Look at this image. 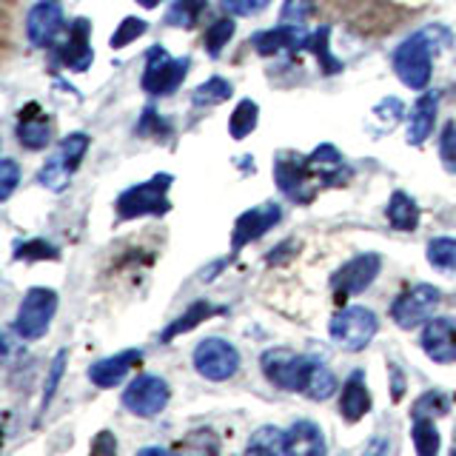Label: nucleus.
<instances>
[{
	"label": "nucleus",
	"instance_id": "obj_1",
	"mask_svg": "<svg viewBox=\"0 0 456 456\" xmlns=\"http://www.w3.org/2000/svg\"><path fill=\"white\" fill-rule=\"evenodd\" d=\"M445 32L448 28H442V26H428L422 32L411 35L408 40L399 43V49L394 52V71L408 89H413V92L428 89V83H431L434 52L445 49V46H439L436 37H442Z\"/></svg>",
	"mask_w": 456,
	"mask_h": 456
},
{
	"label": "nucleus",
	"instance_id": "obj_2",
	"mask_svg": "<svg viewBox=\"0 0 456 456\" xmlns=\"http://www.w3.org/2000/svg\"><path fill=\"white\" fill-rule=\"evenodd\" d=\"M260 365L271 385H277V388L289 394H305L320 362L305 354H294L289 348H271L263 354Z\"/></svg>",
	"mask_w": 456,
	"mask_h": 456
},
{
	"label": "nucleus",
	"instance_id": "obj_3",
	"mask_svg": "<svg viewBox=\"0 0 456 456\" xmlns=\"http://www.w3.org/2000/svg\"><path fill=\"white\" fill-rule=\"evenodd\" d=\"M168 189H171V175H154L146 183H137L118 197V214L123 220L149 217V214H166L171 208Z\"/></svg>",
	"mask_w": 456,
	"mask_h": 456
},
{
	"label": "nucleus",
	"instance_id": "obj_4",
	"mask_svg": "<svg viewBox=\"0 0 456 456\" xmlns=\"http://www.w3.org/2000/svg\"><path fill=\"white\" fill-rule=\"evenodd\" d=\"M328 331H331V339L342 351H362L370 346V339L377 337L379 331V320L377 314L370 308H362V305H348L342 308L337 317L328 325Z\"/></svg>",
	"mask_w": 456,
	"mask_h": 456
},
{
	"label": "nucleus",
	"instance_id": "obj_5",
	"mask_svg": "<svg viewBox=\"0 0 456 456\" xmlns=\"http://www.w3.org/2000/svg\"><path fill=\"white\" fill-rule=\"evenodd\" d=\"M189 57L183 61H175L163 46H154L146 54V69H142V77L140 86L142 92H149L154 97H166V94H175L180 89V83L189 75Z\"/></svg>",
	"mask_w": 456,
	"mask_h": 456
},
{
	"label": "nucleus",
	"instance_id": "obj_6",
	"mask_svg": "<svg viewBox=\"0 0 456 456\" xmlns=\"http://www.w3.org/2000/svg\"><path fill=\"white\" fill-rule=\"evenodd\" d=\"M54 311H57V294L52 289H28L23 303L18 308V317H14V331H18L20 339L26 342H35L43 334L49 331V325L54 320Z\"/></svg>",
	"mask_w": 456,
	"mask_h": 456
},
{
	"label": "nucleus",
	"instance_id": "obj_7",
	"mask_svg": "<svg viewBox=\"0 0 456 456\" xmlns=\"http://www.w3.org/2000/svg\"><path fill=\"white\" fill-rule=\"evenodd\" d=\"M194 368L203 379L225 382L240 370V351L220 337H208L194 348Z\"/></svg>",
	"mask_w": 456,
	"mask_h": 456
},
{
	"label": "nucleus",
	"instance_id": "obj_8",
	"mask_svg": "<svg viewBox=\"0 0 456 456\" xmlns=\"http://www.w3.org/2000/svg\"><path fill=\"white\" fill-rule=\"evenodd\" d=\"M274 180L277 189L294 200V203H311L317 194V171H314L308 157H277L274 163Z\"/></svg>",
	"mask_w": 456,
	"mask_h": 456
},
{
	"label": "nucleus",
	"instance_id": "obj_9",
	"mask_svg": "<svg viewBox=\"0 0 456 456\" xmlns=\"http://www.w3.org/2000/svg\"><path fill=\"white\" fill-rule=\"evenodd\" d=\"M439 289H434V285H428V282H419V285H413L411 291L405 294H399L394 299V305H391V320L399 325V328H405V331H411V328H417L422 322H428L434 317V311L439 305Z\"/></svg>",
	"mask_w": 456,
	"mask_h": 456
},
{
	"label": "nucleus",
	"instance_id": "obj_10",
	"mask_svg": "<svg viewBox=\"0 0 456 456\" xmlns=\"http://www.w3.org/2000/svg\"><path fill=\"white\" fill-rule=\"evenodd\" d=\"M168 399H171L168 382L154 374H140L137 379L128 382V388L123 391V405L142 419L157 417V413L168 405Z\"/></svg>",
	"mask_w": 456,
	"mask_h": 456
},
{
	"label": "nucleus",
	"instance_id": "obj_11",
	"mask_svg": "<svg viewBox=\"0 0 456 456\" xmlns=\"http://www.w3.org/2000/svg\"><path fill=\"white\" fill-rule=\"evenodd\" d=\"M379 268H382V256L379 254H374V251L356 254L354 260H348L331 277V289H334L337 299L356 297V294H362L365 289H370V282L377 280Z\"/></svg>",
	"mask_w": 456,
	"mask_h": 456
},
{
	"label": "nucleus",
	"instance_id": "obj_12",
	"mask_svg": "<svg viewBox=\"0 0 456 456\" xmlns=\"http://www.w3.org/2000/svg\"><path fill=\"white\" fill-rule=\"evenodd\" d=\"M63 32V6L61 0H40L26 14V37L32 46L46 49Z\"/></svg>",
	"mask_w": 456,
	"mask_h": 456
},
{
	"label": "nucleus",
	"instance_id": "obj_13",
	"mask_svg": "<svg viewBox=\"0 0 456 456\" xmlns=\"http://www.w3.org/2000/svg\"><path fill=\"white\" fill-rule=\"evenodd\" d=\"M280 217H282V208L277 203H265V206H256L246 214H240L234 223V234H232V254H240L242 246L260 240L268 228H274L280 223Z\"/></svg>",
	"mask_w": 456,
	"mask_h": 456
},
{
	"label": "nucleus",
	"instance_id": "obj_14",
	"mask_svg": "<svg viewBox=\"0 0 456 456\" xmlns=\"http://www.w3.org/2000/svg\"><path fill=\"white\" fill-rule=\"evenodd\" d=\"M422 351L428 360L439 365L456 362V320L453 317H434L422 328Z\"/></svg>",
	"mask_w": 456,
	"mask_h": 456
},
{
	"label": "nucleus",
	"instance_id": "obj_15",
	"mask_svg": "<svg viewBox=\"0 0 456 456\" xmlns=\"http://www.w3.org/2000/svg\"><path fill=\"white\" fill-rule=\"evenodd\" d=\"M251 43H254L256 54L271 57V54H282V52H297V49H303L305 43H308V35H305L303 23H289V20H282L280 26L268 28V32H256Z\"/></svg>",
	"mask_w": 456,
	"mask_h": 456
},
{
	"label": "nucleus",
	"instance_id": "obj_16",
	"mask_svg": "<svg viewBox=\"0 0 456 456\" xmlns=\"http://www.w3.org/2000/svg\"><path fill=\"white\" fill-rule=\"evenodd\" d=\"M61 61L66 63V69L71 71H86L94 61V52H92V23L80 18L69 26V35L61 46Z\"/></svg>",
	"mask_w": 456,
	"mask_h": 456
},
{
	"label": "nucleus",
	"instance_id": "obj_17",
	"mask_svg": "<svg viewBox=\"0 0 456 456\" xmlns=\"http://www.w3.org/2000/svg\"><path fill=\"white\" fill-rule=\"evenodd\" d=\"M140 360H142V351H137V348H128V351H120L114 356H106V360H100V362H94L89 368V379L97 385V388H114V385L123 382V377Z\"/></svg>",
	"mask_w": 456,
	"mask_h": 456
},
{
	"label": "nucleus",
	"instance_id": "obj_18",
	"mask_svg": "<svg viewBox=\"0 0 456 456\" xmlns=\"http://www.w3.org/2000/svg\"><path fill=\"white\" fill-rule=\"evenodd\" d=\"M370 411V394L365 385L362 370H354V374L342 385V396H339V413L346 422H360L365 413Z\"/></svg>",
	"mask_w": 456,
	"mask_h": 456
},
{
	"label": "nucleus",
	"instance_id": "obj_19",
	"mask_svg": "<svg viewBox=\"0 0 456 456\" xmlns=\"http://www.w3.org/2000/svg\"><path fill=\"white\" fill-rule=\"evenodd\" d=\"M436 109H439V97L434 92H425L417 103H413L411 120H408V142L411 146H422V142L434 134Z\"/></svg>",
	"mask_w": 456,
	"mask_h": 456
},
{
	"label": "nucleus",
	"instance_id": "obj_20",
	"mask_svg": "<svg viewBox=\"0 0 456 456\" xmlns=\"http://www.w3.org/2000/svg\"><path fill=\"white\" fill-rule=\"evenodd\" d=\"M285 448L291 456H314L325 453V436L320 431V425L314 422H294L285 431Z\"/></svg>",
	"mask_w": 456,
	"mask_h": 456
},
{
	"label": "nucleus",
	"instance_id": "obj_21",
	"mask_svg": "<svg viewBox=\"0 0 456 456\" xmlns=\"http://www.w3.org/2000/svg\"><path fill=\"white\" fill-rule=\"evenodd\" d=\"M385 214H388V223L396 228V232H413V228L419 225V206L413 203L405 191H394L391 194Z\"/></svg>",
	"mask_w": 456,
	"mask_h": 456
},
{
	"label": "nucleus",
	"instance_id": "obj_22",
	"mask_svg": "<svg viewBox=\"0 0 456 456\" xmlns=\"http://www.w3.org/2000/svg\"><path fill=\"white\" fill-rule=\"evenodd\" d=\"M211 314H223V308H217V305H211V303H203V299H200V303H194L189 311L185 314H180V317L171 322L166 331H163V342H171L175 337H180V334H189L191 328H197L203 320H208Z\"/></svg>",
	"mask_w": 456,
	"mask_h": 456
},
{
	"label": "nucleus",
	"instance_id": "obj_23",
	"mask_svg": "<svg viewBox=\"0 0 456 456\" xmlns=\"http://www.w3.org/2000/svg\"><path fill=\"white\" fill-rule=\"evenodd\" d=\"M49 120L46 118H37V114H26V118H20L18 123V140H20V146L26 149H46L49 146Z\"/></svg>",
	"mask_w": 456,
	"mask_h": 456
},
{
	"label": "nucleus",
	"instance_id": "obj_24",
	"mask_svg": "<svg viewBox=\"0 0 456 456\" xmlns=\"http://www.w3.org/2000/svg\"><path fill=\"white\" fill-rule=\"evenodd\" d=\"M256 120H260V106H256L251 97L240 100L237 109L232 111V118H228V134L234 140H246L256 128Z\"/></svg>",
	"mask_w": 456,
	"mask_h": 456
},
{
	"label": "nucleus",
	"instance_id": "obj_25",
	"mask_svg": "<svg viewBox=\"0 0 456 456\" xmlns=\"http://www.w3.org/2000/svg\"><path fill=\"white\" fill-rule=\"evenodd\" d=\"M71 175H75V171L69 168L66 157L57 151L52 160H46V166L40 168L37 183L43 185V189H49V191H63L69 185V180H71Z\"/></svg>",
	"mask_w": 456,
	"mask_h": 456
},
{
	"label": "nucleus",
	"instance_id": "obj_26",
	"mask_svg": "<svg viewBox=\"0 0 456 456\" xmlns=\"http://www.w3.org/2000/svg\"><path fill=\"white\" fill-rule=\"evenodd\" d=\"M411 436H413V448H417L419 456H434L439 451V431H436L434 419L413 417Z\"/></svg>",
	"mask_w": 456,
	"mask_h": 456
},
{
	"label": "nucleus",
	"instance_id": "obj_27",
	"mask_svg": "<svg viewBox=\"0 0 456 456\" xmlns=\"http://www.w3.org/2000/svg\"><path fill=\"white\" fill-rule=\"evenodd\" d=\"M206 6H208V0H175L166 14V20L177 28H191L200 20V14L206 12Z\"/></svg>",
	"mask_w": 456,
	"mask_h": 456
},
{
	"label": "nucleus",
	"instance_id": "obj_28",
	"mask_svg": "<svg viewBox=\"0 0 456 456\" xmlns=\"http://www.w3.org/2000/svg\"><path fill=\"white\" fill-rule=\"evenodd\" d=\"M328 35H331V28H328V26L317 28V32H314V35L308 37L305 46H308L314 54H317V61H320V66H322L325 75H337V71H342V63L331 54V46H328Z\"/></svg>",
	"mask_w": 456,
	"mask_h": 456
},
{
	"label": "nucleus",
	"instance_id": "obj_29",
	"mask_svg": "<svg viewBox=\"0 0 456 456\" xmlns=\"http://www.w3.org/2000/svg\"><path fill=\"white\" fill-rule=\"evenodd\" d=\"M228 97H232V83L223 77H211L203 86H197L191 94V103L194 106H217V103H225Z\"/></svg>",
	"mask_w": 456,
	"mask_h": 456
},
{
	"label": "nucleus",
	"instance_id": "obj_30",
	"mask_svg": "<svg viewBox=\"0 0 456 456\" xmlns=\"http://www.w3.org/2000/svg\"><path fill=\"white\" fill-rule=\"evenodd\" d=\"M234 32H237V23H234L232 18L214 20V23L206 28V37H203L206 52H208L211 57H220V54H223V49L228 46V40L234 37Z\"/></svg>",
	"mask_w": 456,
	"mask_h": 456
},
{
	"label": "nucleus",
	"instance_id": "obj_31",
	"mask_svg": "<svg viewBox=\"0 0 456 456\" xmlns=\"http://www.w3.org/2000/svg\"><path fill=\"white\" fill-rule=\"evenodd\" d=\"M248 451H263V453H289L285 448V431L274 425H263L260 431H254L248 439Z\"/></svg>",
	"mask_w": 456,
	"mask_h": 456
},
{
	"label": "nucleus",
	"instance_id": "obj_32",
	"mask_svg": "<svg viewBox=\"0 0 456 456\" xmlns=\"http://www.w3.org/2000/svg\"><path fill=\"white\" fill-rule=\"evenodd\" d=\"M428 263L442 271H456V240L436 237L428 242Z\"/></svg>",
	"mask_w": 456,
	"mask_h": 456
},
{
	"label": "nucleus",
	"instance_id": "obj_33",
	"mask_svg": "<svg viewBox=\"0 0 456 456\" xmlns=\"http://www.w3.org/2000/svg\"><path fill=\"white\" fill-rule=\"evenodd\" d=\"M334 391H337V377L320 362V365H317V374H314V379H311V385H308V391H305V396L314 399V403H322V399L334 396Z\"/></svg>",
	"mask_w": 456,
	"mask_h": 456
},
{
	"label": "nucleus",
	"instance_id": "obj_34",
	"mask_svg": "<svg viewBox=\"0 0 456 456\" xmlns=\"http://www.w3.org/2000/svg\"><path fill=\"white\" fill-rule=\"evenodd\" d=\"M66 351H57L54 354V360H52V368H49V377H46V385H43V399H40V411H46L52 405V399H54V391H57V385H61L63 379V368H66Z\"/></svg>",
	"mask_w": 456,
	"mask_h": 456
},
{
	"label": "nucleus",
	"instance_id": "obj_35",
	"mask_svg": "<svg viewBox=\"0 0 456 456\" xmlns=\"http://www.w3.org/2000/svg\"><path fill=\"white\" fill-rule=\"evenodd\" d=\"M89 151V134H83V132H75V134H69L63 137L61 142V154L66 157V163L71 171H77L80 160H83V154Z\"/></svg>",
	"mask_w": 456,
	"mask_h": 456
},
{
	"label": "nucleus",
	"instance_id": "obj_36",
	"mask_svg": "<svg viewBox=\"0 0 456 456\" xmlns=\"http://www.w3.org/2000/svg\"><path fill=\"white\" fill-rule=\"evenodd\" d=\"M14 256H18V260H61V251H57L46 240H32V242L18 246Z\"/></svg>",
	"mask_w": 456,
	"mask_h": 456
},
{
	"label": "nucleus",
	"instance_id": "obj_37",
	"mask_svg": "<svg viewBox=\"0 0 456 456\" xmlns=\"http://www.w3.org/2000/svg\"><path fill=\"white\" fill-rule=\"evenodd\" d=\"M146 20H140V18H126L120 26H118V32L111 35V49H123L128 46L132 40H137L140 35H146Z\"/></svg>",
	"mask_w": 456,
	"mask_h": 456
},
{
	"label": "nucleus",
	"instance_id": "obj_38",
	"mask_svg": "<svg viewBox=\"0 0 456 456\" xmlns=\"http://www.w3.org/2000/svg\"><path fill=\"white\" fill-rule=\"evenodd\" d=\"M220 6L234 18H254L271 6V0H220Z\"/></svg>",
	"mask_w": 456,
	"mask_h": 456
},
{
	"label": "nucleus",
	"instance_id": "obj_39",
	"mask_svg": "<svg viewBox=\"0 0 456 456\" xmlns=\"http://www.w3.org/2000/svg\"><path fill=\"white\" fill-rule=\"evenodd\" d=\"M18 183H20V168L12 157H6V160L0 163V200H9L12 191L18 189Z\"/></svg>",
	"mask_w": 456,
	"mask_h": 456
},
{
	"label": "nucleus",
	"instance_id": "obj_40",
	"mask_svg": "<svg viewBox=\"0 0 456 456\" xmlns=\"http://www.w3.org/2000/svg\"><path fill=\"white\" fill-rule=\"evenodd\" d=\"M439 157L448 171H456V123H448L439 137Z\"/></svg>",
	"mask_w": 456,
	"mask_h": 456
},
{
	"label": "nucleus",
	"instance_id": "obj_41",
	"mask_svg": "<svg viewBox=\"0 0 456 456\" xmlns=\"http://www.w3.org/2000/svg\"><path fill=\"white\" fill-rule=\"evenodd\" d=\"M403 111H405V106L399 103L396 97H385L382 103L374 109V114H377V118H379L385 126H388V128H394V126L399 123V118H403Z\"/></svg>",
	"mask_w": 456,
	"mask_h": 456
},
{
	"label": "nucleus",
	"instance_id": "obj_42",
	"mask_svg": "<svg viewBox=\"0 0 456 456\" xmlns=\"http://www.w3.org/2000/svg\"><path fill=\"white\" fill-rule=\"evenodd\" d=\"M137 4H140L142 9H154V6H160V0H137Z\"/></svg>",
	"mask_w": 456,
	"mask_h": 456
}]
</instances>
